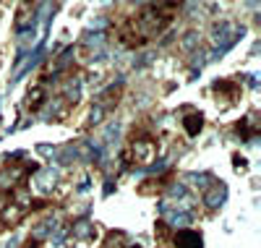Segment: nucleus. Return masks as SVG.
I'll use <instances>...</instances> for the list:
<instances>
[{
  "instance_id": "nucleus-3",
  "label": "nucleus",
  "mask_w": 261,
  "mask_h": 248,
  "mask_svg": "<svg viewBox=\"0 0 261 248\" xmlns=\"http://www.w3.org/2000/svg\"><path fill=\"white\" fill-rule=\"evenodd\" d=\"M204 126V118L199 115V112H191V115L186 118V131H188V136H196V133L201 131Z\"/></svg>"
},
{
  "instance_id": "nucleus-4",
  "label": "nucleus",
  "mask_w": 261,
  "mask_h": 248,
  "mask_svg": "<svg viewBox=\"0 0 261 248\" xmlns=\"http://www.w3.org/2000/svg\"><path fill=\"white\" fill-rule=\"evenodd\" d=\"M24 248H37V245H32V243H29V245H24Z\"/></svg>"
},
{
  "instance_id": "nucleus-2",
  "label": "nucleus",
  "mask_w": 261,
  "mask_h": 248,
  "mask_svg": "<svg viewBox=\"0 0 261 248\" xmlns=\"http://www.w3.org/2000/svg\"><path fill=\"white\" fill-rule=\"evenodd\" d=\"M175 245L178 248H201V235L193 230H180V233H175Z\"/></svg>"
},
{
  "instance_id": "nucleus-1",
  "label": "nucleus",
  "mask_w": 261,
  "mask_h": 248,
  "mask_svg": "<svg viewBox=\"0 0 261 248\" xmlns=\"http://www.w3.org/2000/svg\"><path fill=\"white\" fill-rule=\"evenodd\" d=\"M130 154H134V162L136 165H151L157 157V144L151 139H136L130 144Z\"/></svg>"
}]
</instances>
